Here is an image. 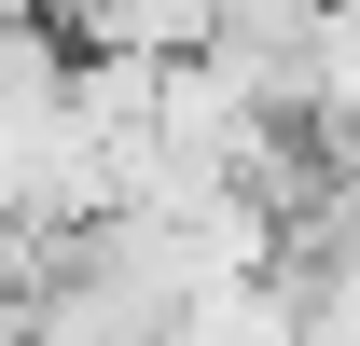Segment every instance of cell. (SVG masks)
Returning <instances> with one entry per match:
<instances>
[{
    "label": "cell",
    "instance_id": "1",
    "mask_svg": "<svg viewBox=\"0 0 360 346\" xmlns=\"http://www.w3.org/2000/svg\"><path fill=\"white\" fill-rule=\"evenodd\" d=\"M84 56H125V70H194L222 56V0H97V42Z\"/></svg>",
    "mask_w": 360,
    "mask_h": 346
},
{
    "label": "cell",
    "instance_id": "2",
    "mask_svg": "<svg viewBox=\"0 0 360 346\" xmlns=\"http://www.w3.org/2000/svg\"><path fill=\"white\" fill-rule=\"evenodd\" d=\"M153 346H305V305L291 277H236V291H194Z\"/></svg>",
    "mask_w": 360,
    "mask_h": 346
}]
</instances>
